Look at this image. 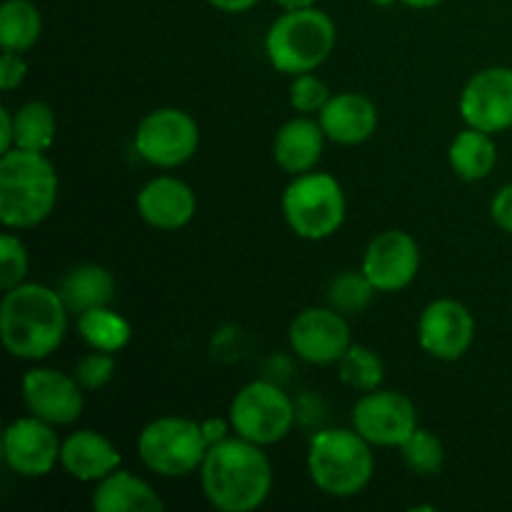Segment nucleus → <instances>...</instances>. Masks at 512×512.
Returning <instances> with one entry per match:
<instances>
[{
	"label": "nucleus",
	"mask_w": 512,
	"mask_h": 512,
	"mask_svg": "<svg viewBox=\"0 0 512 512\" xmlns=\"http://www.w3.org/2000/svg\"><path fill=\"white\" fill-rule=\"evenodd\" d=\"M58 203V173L45 153L13 148L0 155V220L10 230L35 228Z\"/></svg>",
	"instance_id": "nucleus-3"
},
{
	"label": "nucleus",
	"mask_w": 512,
	"mask_h": 512,
	"mask_svg": "<svg viewBox=\"0 0 512 512\" xmlns=\"http://www.w3.org/2000/svg\"><path fill=\"white\" fill-rule=\"evenodd\" d=\"M475 338V318L460 300L440 298L425 305L418 320V343L430 358L460 360Z\"/></svg>",
	"instance_id": "nucleus-14"
},
{
	"label": "nucleus",
	"mask_w": 512,
	"mask_h": 512,
	"mask_svg": "<svg viewBox=\"0 0 512 512\" xmlns=\"http://www.w3.org/2000/svg\"><path fill=\"white\" fill-rule=\"evenodd\" d=\"M460 115L465 125L490 135L512 128V68L493 65L475 73L460 93Z\"/></svg>",
	"instance_id": "nucleus-11"
},
{
	"label": "nucleus",
	"mask_w": 512,
	"mask_h": 512,
	"mask_svg": "<svg viewBox=\"0 0 512 512\" xmlns=\"http://www.w3.org/2000/svg\"><path fill=\"white\" fill-rule=\"evenodd\" d=\"M375 293H378V290H375V285L370 283L368 275L360 268L343 270V273L335 275V278L330 280L325 298H328L330 308L338 310V313L358 315L368 308Z\"/></svg>",
	"instance_id": "nucleus-28"
},
{
	"label": "nucleus",
	"mask_w": 512,
	"mask_h": 512,
	"mask_svg": "<svg viewBox=\"0 0 512 512\" xmlns=\"http://www.w3.org/2000/svg\"><path fill=\"white\" fill-rule=\"evenodd\" d=\"M15 148V123L8 108L0 110V155Z\"/></svg>",
	"instance_id": "nucleus-36"
},
{
	"label": "nucleus",
	"mask_w": 512,
	"mask_h": 512,
	"mask_svg": "<svg viewBox=\"0 0 512 512\" xmlns=\"http://www.w3.org/2000/svg\"><path fill=\"white\" fill-rule=\"evenodd\" d=\"M68 330V308L58 290L20 283L5 290L0 303V338L20 360H43L60 348Z\"/></svg>",
	"instance_id": "nucleus-2"
},
{
	"label": "nucleus",
	"mask_w": 512,
	"mask_h": 512,
	"mask_svg": "<svg viewBox=\"0 0 512 512\" xmlns=\"http://www.w3.org/2000/svg\"><path fill=\"white\" fill-rule=\"evenodd\" d=\"M398 3L408 5V8H415V10H428V8H435V5H440L443 0H398Z\"/></svg>",
	"instance_id": "nucleus-39"
},
{
	"label": "nucleus",
	"mask_w": 512,
	"mask_h": 512,
	"mask_svg": "<svg viewBox=\"0 0 512 512\" xmlns=\"http://www.w3.org/2000/svg\"><path fill=\"white\" fill-rule=\"evenodd\" d=\"M58 293L68 313L83 315L93 308H103V305L113 303L115 280L103 265L83 263L65 273V278L60 280Z\"/></svg>",
	"instance_id": "nucleus-22"
},
{
	"label": "nucleus",
	"mask_w": 512,
	"mask_h": 512,
	"mask_svg": "<svg viewBox=\"0 0 512 512\" xmlns=\"http://www.w3.org/2000/svg\"><path fill=\"white\" fill-rule=\"evenodd\" d=\"M28 75V65H25L23 53H13V50H5L3 60H0V88L5 93L20 88V83Z\"/></svg>",
	"instance_id": "nucleus-33"
},
{
	"label": "nucleus",
	"mask_w": 512,
	"mask_h": 512,
	"mask_svg": "<svg viewBox=\"0 0 512 512\" xmlns=\"http://www.w3.org/2000/svg\"><path fill=\"white\" fill-rule=\"evenodd\" d=\"M95 512H163L165 503L143 478L128 470H113L95 483L93 498Z\"/></svg>",
	"instance_id": "nucleus-21"
},
{
	"label": "nucleus",
	"mask_w": 512,
	"mask_h": 512,
	"mask_svg": "<svg viewBox=\"0 0 512 512\" xmlns=\"http://www.w3.org/2000/svg\"><path fill=\"white\" fill-rule=\"evenodd\" d=\"M338 40L333 18L320 8L285 10L265 35V53L278 73H313L330 58Z\"/></svg>",
	"instance_id": "nucleus-5"
},
{
	"label": "nucleus",
	"mask_w": 512,
	"mask_h": 512,
	"mask_svg": "<svg viewBox=\"0 0 512 512\" xmlns=\"http://www.w3.org/2000/svg\"><path fill=\"white\" fill-rule=\"evenodd\" d=\"M78 378L53 368H33L23 378V400L30 415L50 425H73L85 408Z\"/></svg>",
	"instance_id": "nucleus-16"
},
{
	"label": "nucleus",
	"mask_w": 512,
	"mask_h": 512,
	"mask_svg": "<svg viewBox=\"0 0 512 512\" xmlns=\"http://www.w3.org/2000/svg\"><path fill=\"white\" fill-rule=\"evenodd\" d=\"M115 375V358L113 353H103V350H93L85 358L78 360L75 365V378L85 390H100L113 380Z\"/></svg>",
	"instance_id": "nucleus-32"
},
{
	"label": "nucleus",
	"mask_w": 512,
	"mask_h": 512,
	"mask_svg": "<svg viewBox=\"0 0 512 512\" xmlns=\"http://www.w3.org/2000/svg\"><path fill=\"white\" fill-rule=\"evenodd\" d=\"M135 153L155 168H178L188 163L200 145V128L180 108H158L135 128Z\"/></svg>",
	"instance_id": "nucleus-9"
},
{
	"label": "nucleus",
	"mask_w": 512,
	"mask_h": 512,
	"mask_svg": "<svg viewBox=\"0 0 512 512\" xmlns=\"http://www.w3.org/2000/svg\"><path fill=\"white\" fill-rule=\"evenodd\" d=\"M285 223L298 238L325 240L338 233L345 223V193L338 178L330 173H303L295 175L293 183L285 188L283 200Z\"/></svg>",
	"instance_id": "nucleus-6"
},
{
	"label": "nucleus",
	"mask_w": 512,
	"mask_h": 512,
	"mask_svg": "<svg viewBox=\"0 0 512 512\" xmlns=\"http://www.w3.org/2000/svg\"><path fill=\"white\" fill-rule=\"evenodd\" d=\"M318 115L325 138L338 145H360L378 130V108L363 93L333 95Z\"/></svg>",
	"instance_id": "nucleus-18"
},
{
	"label": "nucleus",
	"mask_w": 512,
	"mask_h": 512,
	"mask_svg": "<svg viewBox=\"0 0 512 512\" xmlns=\"http://www.w3.org/2000/svg\"><path fill=\"white\" fill-rule=\"evenodd\" d=\"M43 33V15L33 0H5L0 5V45L3 50L25 53Z\"/></svg>",
	"instance_id": "nucleus-24"
},
{
	"label": "nucleus",
	"mask_w": 512,
	"mask_h": 512,
	"mask_svg": "<svg viewBox=\"0 0 512 512\" xmlns=\"http://www.w3.org/2000/svg\"><path fill=\"white\" fill-rule=\"evenodd\" d=\"M228 418L235 435L265 448L288 438L295 423V405L275 383L255 380L235 393Z\"/></svg>",
	"instance_id": "nucleus-8"
},
{
	"label": "nucleus",
	"mask_w": 512,
	"mask_h": 512,
	"mask_svg": "<svg viewBox=\"0 0 512 512\" xmlns=\"http://www.w3.org/2000/svg\"><path fill=\"white\" fill-rule=\"evenodd\" d=\"M28 265V250L23 240L13 233L0 235V288L10 290L25 283Z\"/></svg>",
	"instance_id": "nucleus-30"
},
{
	"label": "nucleus",
	"mask_w": 512,
	"mask_h": 512,
	"mask_svg": "<svg viewBox=\"0 0 512 512\" xmlns=\"http://www.w3.org/2000/svg\"><path fill=\"white\" fill-rule=\"evenodd\" d=\"M273 3L283 10H303V8H313L318 0H273Z\"/></svg>",
	"instance_id": "nucleus-38"
},
{
	"label": "nucleus",
	"mask_w": 512,
	"mask_h": 512,
	"mask_svg": "<svg viewBox=\"0 0 512 512\" xmlns=\"http://www.w3.org/2000/svg\"><path fill=\"white\" fill-rule=\"evenodd\" d=\"M325 133L318 120L293 118L275 133L273 140V158L280 170L295 175L310 173L323 158Z\"/></svg>",
	"instance_id": "nucleus-20"
},
{
	"label": "nucleus",
	"mask_w": 512,
	"mask_h": 512,
	"mask_svg": "<svg viewBox=\"0 0 512 512\" xmlns=\"http://www.w3.org/2000/svg\"><path fill=\"white\" fill-rule=\"evenodd\" d=\"M330 88L313 73H300L293 78L290 85V105H293L295 113H320V110L328 105Z\"/></svg>",
	"instance_id": "nucleus-31"
},
{
	"label": "nucleus",
	"mask_w": 512,
	"mask_h": 512,
	"mask_svg": "<svg viewBox=\"0 0 512 512\" xmlns=\"http://www.w3.org/2000/svg\"><path fill=\"white\" fill-rule=\"evenodd\" d=\"M208 3L223 13H245V10L255 8L260 0H208Z\"/></svg>",
	"instance_id": "nucleus-37"
},
{
	"label": "nucleus",
	"mask_w": 512,
	"mask_h": 512,
	"mask_svg": "<svg viewBox=\"0 0 512 512\" xmlns=\"http://www.w3.org/2000/svg\"><path fill=\"white\" fill-rule=\"evenodd\" d=\"M353 428L380 448H400L418 428V410L398 390H370L355 403Z\"/></svg>",
	"instance_id": "nucleus-10"
},
{
	"label": "nucleus",
	"mask_w": 512,
	"mask_h": 512,
	"mask_svg": "<svg viewBox=\"0 0 512 512\" xmlns=\"http://www.w3.org/2000/svg\"><path fill=\"white\" fill-rule=\"evenodd\" d=\"M78 335L88 343L90 350H103V353H120L130 343V323L120 313L110 310V305L93 308L88 313L78 315Z\"/></svg>",
	"instance_id": "nucleus-25"
},
{
	"label": "nucleus",
	"mask_w": 512,
	"mask_h": 512,
	"mask_svg": "<svg viewBox=\"0 0 512 512\" xmlns=\"http://www.w3.org/2000/svg\"><path fill=\"white\" fill-rule=\"evenodd\" d=\"M308 473L320 493L330 498H355L373 480V450L355 428L320 430L310 440Z\"/></svg>",
	"instance_id": "nucleus-4"
},
{
	"label": "nucleus",
	"mask_w": 512,
	"mask_h": 512,
	"mask_svg": "<svg viewBox=\"0 0 512 512\" xmlns=\"http://www.w3.org/2000/svg\"><path fill=\"white\" fill-rule=\"evenodd\" d=\"M338 375L348 388L358 393L378 390L385 378V365L375 350L368 345H350L343 358L338 360Z\"/></svg>",
	"instance_id": "nucleus-27"
},
{
	"label": "nucleus",
	"mask_w": 512,
	"mask_h": 512,
	"mask_svg": "<svg viewBox=\"0 0 512 512\" xmlns=\"http://www.w3.org/2000/svg\"><path fill=\"white\" fill-rule=\"evenodd\" d=\"M203 435L205 440H208V445H215L220 443V440L228 438V433L233 430V425H230V418L223 420V418H208L203 420Z\"/></svg>",
	"instance_id": "nucleus-35"
},
{
	"label": "nucleus",
	"mask_w": 512,
	"mask_h": 512,
	"mask_svg": "<svg viewBox=\"0 0 512 512\" xmlns=\"http://www.w3.org/2000/svg\"><path fill=\"white\" fill-rule=\"evenodd\" d=\"M360 268L378 293H400L420 270L418 240L405 230H385L368 243Z\"/></svg>",
	"instance_id": "nucleus-15"
},
{
	"label": "nucleus",
	"mask_w": 512,
	"mask_h": 512,
	"mask_svg": "<svg viewBox=\"0 0 512 512\" xmlns=\"http://www.w3.org/2000/svg\"><path fill=\"white\" fill-rule=\"evenodd\" d=\"M208 448L203 425L178 415L153 420L138 435V458L160 478H185L200 470Z\"/></svg>",
	"instance_id": "nucleus-7"
},
{
	"label": "nucleus",
	"mask_w": 512,
	"mask_h": 512,
	"mask_svg": "<svg viewBox=\"0 0 512 512\" xmlns=\"http://www.w3.org/2000/svg\"><path fill=\"white\" fill-rule=\"evenodd\" d=\"M448 160L450 168L460 180L475 183V180L488 178L493 173L495 163H498V148H495L493 135L468 125L450 143Z\"/></svg>",
	"instance_id": "nucleus-23"
},
{
	"label": "nucleus",
	"mask_w": 512,
	"mask_h": 512,
	"mask_svg": "<svg viewBox=\"0 0 512 512\" xmlns=\"http://www.w3.org/2000/svg\"><path fill=\"white\" fill-rule=\"evenodd\" d=\"M400 453H403L405 465L413 470L415 475H438L445 465V448L440 443V438L435 433L425 428H415V433L400 445Z\"/></svg>",
	"instance_id": "nucleus-29"
},
{
	"label": "nucleus",
	"mask_w": 512,
	"mask_h": 512,
	"mask_svg": "<svg viewBox=\"0 0 512 512\" xmlns=\"http://www.w3.org/2000/svg\"><path fill=\"white\" fill-rule=\"evenodd\" d=\"M60 465L80 483H98L120 468V453L98 430H75L60 445Z\"/></svg>",
	"instance_id": "nucleus-19"
},
{
	"label": "nucleus",
	"mask_w": 512,
	"mask_h": 512,
	"mask_svg": "<svg viewBox=\"0 0 512 512\" xmlns=\"http://www.w3.org/2000/svg\"><path fill=\"white\" fill-rule=\"evenodd\" d=\"M490 215H493L495 225L505 233L512 235V183L503 185V188L495 193L493 203H490Z\"/></svg>",
	"instance_id": "nucleus-34"
},
{
	"label": "nucleus",
	"mask_w": 512,
	"mask_h": 512,
	"mask_svg": "<svg viewBox=\"0 0 512 512\" xmlns=\"http://www.w3.org/2000/svg\"><path fill=\"white\" fill-rule=\"evenodd\" d=\"M288 340L293 353L310 365L338 363L350 348V325L343 313L328 308H308L290 323Z\"/></svg>",
	"instance_id": "nucleus-12"
},
{
	"label": "nucleus",
	"mask_w": 512,
	"mask_h": 512,
	"mask_svg": "<svg viewBox=\"0 0 512 512\" xmlns=\"http://www.w3.org/2000/svg\"><path fill=\"white\" fill-rule=\"evenodd\" d=\"M200 485L215 510L253 512L273 490V465L263 445L235 435L210 445L200 465Z\"/></svg>",
	"instance_id": "nucleus-1"
},
{
	"label": "nucleus",
	"mask_w": 512,
	"mask_h": 512,
	"mask_svg": "<svg viewBox=\"0 0 512 512\" xmlns=\"http://www.w3.org/2000/svg\"><path fill=\"white\" fill-rule=\"evenodd\" d=\"M138 215L158 230H180L193 220L198 210V198L193 188L180 178L160 175L148 180L135 198Z\"/></svg>",
	"instance_id": "nucleus-17"
},
{
	"label": "nucleus",
	"mask_w": 512,
	"mask_h": 512,
	"mask_svg": "<svg viewBox=\"0 0 512 512\" xmlns=\"http://www.w3.org/2000/svg\"><path fill=\"white\" fill-rule=\"evenodd\" d=\"M55 425L28 415L5 428L3 458L5 465L20 478H45L60 463V440Z\"/></svg>",
	"instance_id": "nucleus-13"
},
{
	"label": "nucleus",
	"mask_w": 512,
	"mask_h": 512,
	"mask_svg": "<svg viewBox=\"0 0 512 512\" xmlns=\"http://www.w3.org/2000/svg\"><path fill=\"white\" fill-rule=\"evenodd\" d=\"M15 123V148L33 150V153H45L55 143L58 133V118L53 108L43 100H30L20 105L13 113Z\"/></svg>",
	"instance_id": "nucleus-26"
}]
</instances>
